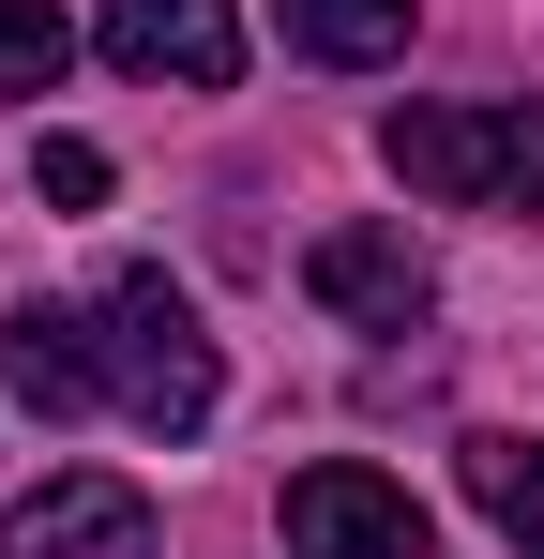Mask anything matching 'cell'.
<instances>
[{"label": "cell", "instance_id": "obj_1", "mask_svg": "<svg viewBox=\"0 0 544 559\" xmlns=\"http://www.w3.org/2000/svg\"><path fill=\"white\" fill-rule=\"evenodd\" d=\"M378 167L439 212H530L544 227V106H393Z\"/></svg>", "mask_w": 544, "mask_h": 559}, {"label": "cell", "instance_id": "obj_2", "mask_svg": "<svg viewBox=\"0 0 544 559\" xmlns=\"http://www.w3.org/2000/svg\"><path fill=\"white\" fill-rule=\"evenodd\" d=\"M106 393L152 424V439H197L212 424V393H227V364H212V333H197V302H181L152 258L106 287Z\"/></svg>", "mask_w": 544, "mask_h": 559}, {"label": "cell", "instance_id": "obj_3", "mask_svg": "<svg viewBox=\"0 0 544 559\" xmlns=\"http://www.w3.org/2000/svg\"><path fill=\"white\" fill-rule=\"evenodd\" d=\"M287 559H439V530L393 468L318 454V468H287Z\"/></svg>", "mask_w": 544, "mask_h": 559}, {"label": "cell", "instance_id": "obj_4", "mask_svg": "<svg viewBox=\"0 0 544 559\" xmlns=\"http://www.w3.org/2000/svg\"><path fill=\"white\" fill-rule=\"evenodd\" d=\"M0 559H152V499L121 468H46L0 514Z\"/></svg>", "mask_w": 544, "mask_h": 559}, {"label": "cell", "instance_id": "obj_5", "mask_svg": "<svg viewBox=\"0 0 544 559\" xmlns=\"http://www.w3.org/2000/svg\"><path fill=\"white\" fill-rule=\"evenodd\" d=\"M303 287H318L348 333H424V302H439V273H424V242H409V227H318Z\"/></svg>", "mask_w": 544, "mask_h": 559}, {"label": "cell", "instance_id": "obj_6", "mask_svg": "<svg viewBox=\"0 0 544 559\" xmlns=\"http://www.w3.org/2000/svg\"><path fill=\"white\" fill-rule=\"evenodd\" d=\"M106 61L152 92H227L243 76V15L227 0H106Z\"/></svg>", "mask_w": 544, "mask_h": 559}, {"label": "cell", "instance_id": "obj_7", "mask_svg": "<svg viewBox=\"0 0 544 559\" xmlns=\"http://www.w3.org/2000/svg\"><path fill=\"white\" fill-rule=\"evenodd\" d=\"M0 393L46 408V424L106 408V318H76V302H15V318H0Z\"/></svg>", "mask_w": 544, "mask_h": 559}, {"label": "cell", "instance_id": "obj_8", "mask_svg": "<svg viewBox=\"0 0 544 559\" xmlns=\"http://www.w3.org/2000/svg\"><path fill=\"white\" fill-rule=\"evenodd\" d=\"M287 46H303V61H333V76L409 61V0H287Z\"/></svg>", "mask_w": 544, "mask_h": 559}, {"label": "cell", "instance_id": "obj_9", "mask_svg": "<svg viewBox=\"0 0 544 559\" xmlns=\"http://www.w3.org/2000/svg\"><path fill=\"white\" fill-rule=\"evenodd\" d=\"M469 514H484V530H515V545L544 559V439H469Z\"/></svg>", "mask_w": 544, "mask_h": 559}, {"label": "cell", "instance_id": "obj_10", "mask_svg": "<svg viewBox=\"0 0 544 559\" xmlns=\"http://www.w3.org/2000/svg\"><path fill=\"white\" fill-rule=\"evenodd\" d=\"M61 61H76V31H61V0H0V106L61 92Z\"/></svg>", "mask_w": 544, "mask_h": 559}, {"label": "cell", "instance_id": "obj_11", "mask_svg": "<svg viewBox=\"0 0 544 559\" xmlns=\"http://www.w3.org/2000/svg\"><path fill=\"white\" fill-rule=\"evenodd\" d=\"M31 182L61 197V212H91V197H106V152H91V136H46V152H31Z\"/></svg>", "mask_w": 544, "mask_h": 559}]
</instances>
